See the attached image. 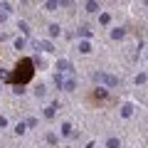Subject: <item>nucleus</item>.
Instances as JSON below:
<instances>
[{
	"mask_svg": "<svg viewBox=\"0 0 148 148\" xmlns=\"http://www.w3.org/2000/svg\"><path fill=\"white\" fill-rule=\"evenodd\" d=\"M32 77H35V62L30 57H20L17 64L12 67V72H10V84L25 86V84L32 82Z\"/></svg>",
	"mask_w": 148,
	"mask_h": 148,
	"instance_id": "nucleus-1",
	"label": "nucleus"
},
{
	"mask_svg": "<svg viewBox=\"0 0 148 148\" xmlns=\"http://www.w3.org/2000/svg\"><path fill=\"white\" fill-rule=\"evenodd\" d=\"M89 101L91 104H104V101H109V91H106L104 86H99V89H94L89 94Z\"/></svg>",
	"mask_w": 148,
	"mask_h": 148,
	"instance_id": "nucleus-2",
	"label": "nucleus"
},
{
	"mask_svg": "<svg viewBox=\"0 0 148 148\" xmlns=\"http://www.w3.org/2000/svg\"><path fill=\"white\" fill-rule=\"evenodd\" d=\"M96 79L106 82L109 86H116V84H119V79H116V77H109V74H96Z\"/></svg>",
	"mask_w": 148,
	"mask_h": 148,
	"instance_id": "nucleus-3",
	"label": "nucleus"
},
{
	"mask_svg": "<svg viewBox=\"0 0 148 148\" xmlns=\"http://www.w3.org/2000/svg\"><path fill=\"white\" fill-rule=\"evenodd\" d=\"M57 69H59V72H72V62H69V59H59Z\"/></svg>",
	"mask_w": 148,
	"mask_h": 148,
	"instance_id": "nucleus-4",
	"label": "nucleus"
},
{
	"mask_svg": "<svg viewBox=\"0 0 148 148\" xmlns=\"http://www.w3.org/2000/svg\"><path fill=\"white\" fill-rule=\"evenodd\" d=\"M123 37H126L123 27H114V30H111V40H123Z\"/></svg>",
	"mask_w": 148,
	"mask_h": 148,
	"instance_id": "nucleus-5",
	"label": "nucleus"
},
{
	"mask_svg": "<svg viewBox=\"0 0 148 148\" xmlns=\"http://www.w3.org/2000/svg\"><path fill=\"white\" fill-rule=\"evenodd\" d=\"M54 114H57V104H49L45 109V119H54Z\"/></svg>",
	"mask_w": 148,
	"mask_h": 148,
	"instance_id": "nucleus-6",
	"label": "nucleus"
},
{
	"mask_svg": "<svg viewBox=\"0 0 148 148\" xmlns=\"http://www.w3.org/2000/svg\"><path fill=\"white\" fill-rule=\"evenodd\" d=\"M62 35V27L57 25V22H52V25H49V37H59Z\"/></svg>",
	"mask_w": 148,
	"mask_h": 148,
	"instance_id": "nucleus-7",
	"label": "nucleus"
},
{
	"mask_svg": "<svg viewBox=\"0 0 148 148\" xmlns=\"http://www.w3.org/2000/svg\"><path fill=\"white\" fill-rule=\"evenodd\" d=\"M131 114H133V104H123V106H121V116L128 119Z\"/></svg>",
	"mask_w": 148,
	"mask_h": 148,
	"instance_id": "nucleus-8",
	"label": "nucleus"
},
{
	"mask_svg": "<svg viewBox=\"0 0 148 148\" xmlns=\"http://www.w3.org/2000/svg\"><path fill=\"white\" fill-rule=\"evenodd\" d=\"M86 12H99V3L96 0H86Z\"/></svg>",
	"mask_w": 148,
	"mask_h": 148,
	"instance_id": "nucleus-9",
	"label": "nucleus"
},
{
	"mask_svg": "<svg viewBox=\"0 0 148 148\" xmlns=\"http://www.w3.org/2000/svg\"><path fill=\"white\" fill-rule=\"evenodd\" d=\"M57 8H59V0H47V5H45V10H47V12H54Z\"/></svg>",
	"mask_w": 148,
	"mask_h": 148,
	"instance_id": "nucleus-10",
	"label": "nucleus"
},
{
	"mask_svg": "<svg viewBox=\"0 0 148 148\" xmlns=\"http://www.w3.org/2000/svg\"><path fill=\"white\" fill-rule=\"evenodd\" d=\"M40 49H45V52H54V45L49 42V40H42V42H40Z\"/></svg>",
	"mask_w": 148,
	"mask_h": 148,
	"instance_id": "nucleus-11",
	"label": "nucleus"
},
{
	"mask_svg": "<svg viewBox=\"0 0 148 148\" xmlns=\"http://www.w3.org/2000/svg\"><path fill=\"white\" fill-rule=\"evenodd\" d=\"M79 52H82V54H89V52H91V45L86 42V40H82V42H79Z\"/></svg>",
	"mask_w": 148,
	"mask_h": 148,
	"instance_id": "nucleus-12",
	"label": "nucleus"
},
{
	"mask_svg": "<svg viewBox=\"0 0 148 148\" xmlns=\"http://www.w3.org/2000/svg\"><path fill=\"white\" fill-rule=\"evenodd\" d=\"M45 94H47V86H45V84L35 86V96H37V99H40V96H45Z\"/></svg>",
	"mask_w": 148,
	"mask_h": 148,
	"instance_id": "nucleus-13",
	"label": "nucleus"
},
{
	"mask_svg": "<svg viewBox=\"0 0 148 148\" xmlns=\"http://www.w3.org/2000/svg\"><path fill=\"white\" fill-rule=\"evenodd\" d=\"M62 136H72V123H69V121L62 123Z\"/></svg>",
	"mask_w": 148,
	"mask_h": 148,
	"instance_id": "nucleus-14",
	"label": "nucleus"
},
{
	"mask_svg": "<svg viewBox=\"0 0 148 148\" xmlns=\"http://www.w3.org/2000/svg\"><path fill=\"white\" fill-rule=\"evenodd\" d=\"M64 89H67V91H74V89H77V82H74V79H67V82H64Z\"/></svg>",
	"mask_w": 148,
	"mask_h": 148,
	"instance_id": "nucleus-15",
	"label": "nucleus"
},
{
	"mask_svg": "<svg viewBox=\"0 0 148 148\" xmlns=\"http://www.w3.org/2000/svg\"><path fill=\"white\" fill-rule=\"evenodd\" d=\"M106 148H121L119 138H109V141H106Z\"/></svg>",
	"mask_w": 148,
	"mask_h": 148,
	"instance_id": "nucleus-16",
	"label": "nucleus"
},
{
	"mask_svg": "<svg viewBox=\"0 0 148 148\" xmlns=\"http://www.w3.org/2000/svg\"><path fill=\"white\" fill-rule=\"evenodd\" d=\"M99 22H101V25H109V22H111V15H109V12H101V15H99Z\"/></svg>",
	"mask_w": 148,
	"mask_h": 148,
	"instance_id": "nucleus-17",
	"label": "nucleus"
},
{
	"mask_svg": "<svg viewBox=\"0 0 148 148\" xmlns=\"http://www.w3.org/2000/svg\"><path fill=\"white\" fill-rule=\"evenodd\" d=\"M79 37H82V40H89V37H91V30H89V27H82V30H79Z\"/></svg>",
	"mask_w": 148,
	"mask_h": 148,
	"instance_id": "nucleus-18",
	"label": "nucleus"
},
{
	"mask_svg": "<svg viewBox=\"0 0 148 148\" xmlns=\"http://www.w3.org/2000/svg\"><path fill=\"white\" fill-rule=\"evenodd\" d=\"M25 131H27V123H22V121H20V123L15 126V133H17V136H22Z\"/></svg>",
	"mask_w": 148,
	"mask_h": 148,
	"instance_id": "nucleus-19",
	"label": "nucleus"
},
{
	"mask_svg": "<svg viewBox=\"0 0 148 148\" xmlns=\"http://www.w3.org/2000/svg\"><path fill=\"white\" fill-rule=\"evenodd\" d=\"M0 82H8V84H10V72H3V69H0Z\"/></svg>",
	"mask_w": 148,
	"mask_h": 148,
	"instance_id": "nucleus-20",
	"label": "nucleus"
},
{
	"mask_svg": "<svg viewBox=\"0 0 148 148\" xmlns=\"http://www.w3.org/2000/svg\"><path fill=\"white\" fill-rule=\"evenodd\" d=\"M15 49H25V40H22V37L15 40Z\"/></svg>",
	"mask_w": 148,
	"mask_h": 148,
	"instance_id": "nucleus-21",
	"label": "nucleus"
},
{
	"mask_svg": "<svg viewBox=\"0 0 148 148\" xmlns=\"http://www.w3.org/2000/svg\"><path fill=\"white\" fill-rule=\"evenodd\" d=\"M47 143L49 146H57V136H54V133H47Z\"/></svg>",
	"mask_w": 148,
	"mask_h": 148,
	"instance_id": "nucleus-22",
	"label": "nucleus"
},
{
	"mask_svg": "<svg viewBox=\"0 0 148 148\" xmlns=\"http://www.w3.org/2000/svg\"><path fill=\"white\" fill-rule=\"evenodd\" d=\"M136 84H141V86L146 84V74H143V72H141V74H138V77H136Z\"/></svg>",
	"mask_w": 148,
	"mask_h": 148,
	"instance_id": "nucleus-23",
	"label": "nucleus"
},
{
	"mask_svg": "<svg viewBox=\"0 0 148 148\" xmlns=\"http://www.w3.org/2000/svg\"><path fill=\"white\" fill-rule=\"evenodd\" d=\"M17 27H20V30L25 32V35H27V32H30V27H27V22H25V20H22V22H20V25H17Z\"/></svg>",
	"mask_w": 148,
	"mask_h": 148,
	"instance_id": "nucleus-24",
	"label": "nucleus"
},
{
	"mask_svg": "<svg viewBox=\"0 0 148 148\" xmlns=\"http://www.w3.org/2000/svg\"><path fill=\"white\" fill-rule=\"evenodd\" d=\"M5 126H8V119H5V116H0V128H5Z\"/></svg>",
	"mask_w": 148,
	"mask_h": 148,
	"instance_id": "nucleus-25",
	"label": "nucleus"
}]
</instances>
